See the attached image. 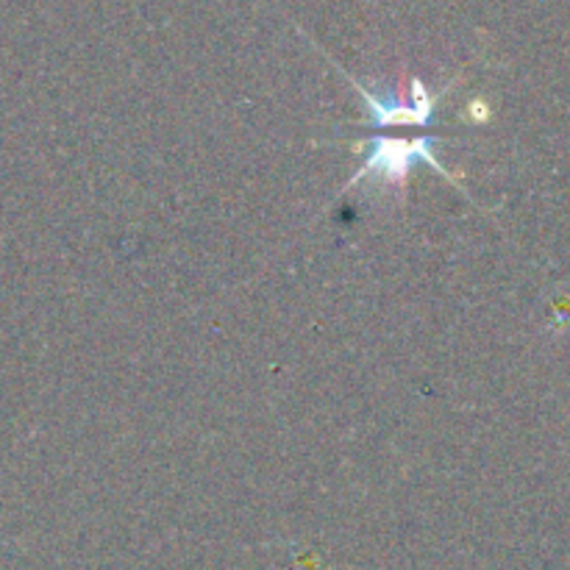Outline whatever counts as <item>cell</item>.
Instances as JSON below:
<instances>
[{
  "mask_svg": "<svg viewBox=\"0 0 570 570\" xmlns=\"http://www.w3.org/2000/svg\"><path fill=\"white\" fill-rule=\"evenodd\" d=\"M440 142V137H415V139H390V137H371L365 142V165L351 176L348 187L362 184L365 178H379V181L395 184V187L404 189L406 178H410L412 165L417 161H426L438 176H443L445 181L460 187L454 178V173L445 170L438 161L434 154V145ZM462 189V187H460Z\"/></svg>",
  "mask_w": 570,
  "mask_h": 570,
  "instance_id": "1",
  "label": "cell"
},
{
  "mask_svg": "<svg viewBox=\"0 0 570 570\" xmlns=\"http://www.w3.org/2000/svg\"><path fill=\"white\" fill-rule=\"evenodd\" d=\"M345 78L351 81V87L362 95L367 109V126L373 128H387V126H429L438 115V100L434 95L426 92L421 78H412L410 83V100L401 104L395 98L393 89L387 92H376V89H367L365 83L356 81L354 76L345 72Z\"/></svg>",
  "mask_w": 570,
  "mask_h": 570,
  "instance_id": "2",
  "label": "cell"
}]
</instances>
